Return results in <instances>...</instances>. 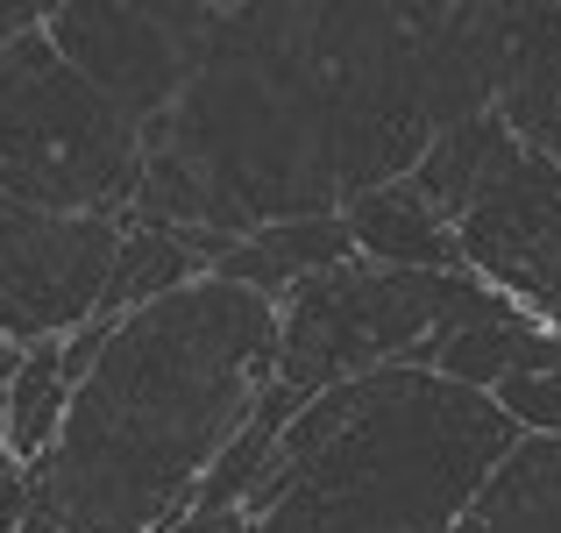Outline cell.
I'll use <instances>...</instances> for the list:
<instances>
[{
    "label": "cell",
    "instance_id": "10",
    "mask_svg": "<svg viewBox=\"0 0 561 533\" xmlns=\"http://www.w3.org/2000/svg\"><path fill=\"white\" fill-rule=\"evenodd\" d=\"M342 220H348V235H356L363 263H383V271H462V249H455L448 220H440L405 178L348 200Z\"/></svg>",
    "mask_w": 561,
    "mask_h": 533
},
{
    "label": "cell",
    "instance_id": "1",
    "mask_svg": "<svg viewBox=\"0 0 561 533\" xmlns=\"http://www.w3.org/2000/svg\"><path fill=\"white\" fill-rule=\"evenodd\" d=\"M505 0L220 8L199 79L142 128L128 228L242 242L420 171L434 136L497 107Z\"/></svg>",
    "mask_w": 561,
    "mask_h": 533
},
{
    "label": "cell",
    "instance_id": "14",
    "mask_svg": "<svg viewBox=\"0 0 561 533\" xmlns=\"http://www.w3.org/2000/svg\"><path fill=\"white\" fill-rule=\"evenodd\" d=\"M43 22H50V0H0V50L28 43Z\"/></svg>",
    "mask_w": 561,
    "mask_h": 533
},
{
    "label": "cell",
    "instance_id": "15",
    "mask_svg": "<svg viewBox=\"0 0 561 533\" xmlns=\"http://www.w3.org/2000/svg\"><path fill=\"white\" fill-rule=\"evenodd\" d=\"M171 533H256V520L234 506V512H192V520H179Z\"/></svg>",
    "mask_w": 561,
    "mask_h": 533
},
{
    "label": "cell",
    "instance_id": "8",
    "mask_svg": "<svg viewBox=\"0 0 561 533\" xmlns=\"http://www.w3.org/2000/svg\"><path fill=\"white\" fill-rule=\"evenodd\" d=\"M448 235L469 277H483L540 328L561 334V165L512 136Z\"/></svg>",
    "mask_w": 561,
    "mask_h": 533
},
{
    "label": "cell",
    "instance_id": "7",
    "mask_svg": "<svg viewBox=\"0 0 561 533\" xmlns=\"http://www.w3.org/2000/svg\"><path fill=\"white\" fill-rule=\"evenodd\" d=\"M128 220L43 214L0 192V342H71L107 299Z\"/></svg>",
    "mask_w": 561,
    "mask_h": 533
},
{
    "label": "cell",
    "instance_id": "13",
    "mask_svg": "<svg viewBox=\"0 0 561 533\" xmlns=\"http://www.w3.org/2000/svg\"><path fill=\"white\" fill-rule=\"evenodd\" d=\"M28 520V469L8 455V392H0V533H22Z\"/></svg>",
    "mask_w": 561,
    "mask_h": 533
},
{
    "label": "cell",
    "instance_id": "6",
    "mask_svg": "<svg viewBox=\"0 0 561 533\" xmlns=\"http://www.w3.org/2000/svg\"><path fill=\"white\" fill-rule=\"evenodd\" d=\"M214 14L220 8L199 0H50L43 36L85 86H100L136 128H150L199 79Z\"/></svg>",
    "mask_w": 561,
    "mask_h": 533
},
{
    "label": "cell",
    "instance_id": "4",
    "mask_svg": "<svg viewBox=\"0 0 561 533\" xmlns=\"http://www.w3.org/2000/svg\"><path fill=\"white\" fill-rule=\"evenodd\" d=\"M277 334V392L313 406L320 392L370 370H434V355L462 328L526 314L505 292L469 271H383V263H342V271L299 285Z\"/></svg>",
    "mask_w": 561,
    "mask_h": 533
},
{
    "label": "cell",
    "instance_id": "16",
    "mask_svg": "<svg viewBox=\"0 0 561 533\" xmlns=\"http://www.w3.org/2000/svg\"><path fill=\"white\" fill-rule=\"evenodd\" d=\"M14 363H22V349H14V342H0V392H8V377H14Z\"/></svg>",
    "mask_w": 561,
    "mask_h": 533
},
{
    "label": "cell",
    "instance_id": "3",
    "mask_svg": "<svg viewBox=\"0 0 561 533\" xmlns=\"http://www.w3.org/2000/svg\"><path fill=\"white\" fill-rule=\"evenodd\" d=\"M519 441L491 392L370 370L299 406L242 512L256 533H455Z\"/></svg>",
    "mask_w": 561,
    "mask_h": 533
},
{
    "label": "cell",
    "instance_id": "5",
    "mask_svg": "<svg viewBox=\"0 0 561 533\" xmlns=\"http://www.w3.org/2000/svg\"><path fill=\"white\" fill-rule=\"evenodd\" d=\"M0 192L100 220H128L142 192V128L71 71L43 29L0 50Z\"/></svg>",
    "mask_w": 561,
    "mask_h": 533
},
{
    "label": "cell",
    "instance_id": "9",
    "mask_svg": "<svg viewBox=\"0 0 561 533\" xmlns=\"http://www.w3.org/2000/svg\"><path fill=\"white\" fill-rule=\"evenodd\" d=\"M497 114L526 150L561 165V0H526L505 14Z\"/></svg>",
    "mask_w": 561,
    "mask_h": 533
},
{
    "label": "cell",
    "instance_id": "11",
    "mask_svg": "<svg viewBox=\"0 0 561 533\" xmlns=\"http://www.w3.org/2000/svg\"><path fill=\"white\" fill-rule=\"evenodd\" d=\"M455 533H561V441L526 434Z\"/></svg>",
    "mask_w": 561,
    "mask_h": 533
},
{
    "label": "cell",
    "instance_id": "12",
    "mask_svg": "<svg viewBox=\"0 0 561 533\" xmlns=\"http://www.w3.org/2000/svg\"><path fill=\"white\" fill-rule=\"evenodd\" d=\"M65 406H71V370H65V342H43V349H22L8 377V455L22 469H36L50 455L57 427H65Z\"/></svg>",
    "mask_w": 561,
    "mask_h": 533
},
{
    "label": "cell",
    "instance_id": "2",
    "mask_svg": "<svg viewBox=\"0 0 561 533\" xmlns=\"http://www.w3.org/2000/svg\"><path fill=\"white\" fill-rule=\"evenodd\" d=\"M277 299L228 277L142 306L79 377L50 455L28 469L22 533H171L277 384Z\"/></svg>",
    "mask_w": 561,
    "mask_h": 533
}]
</instances>
